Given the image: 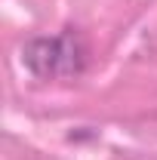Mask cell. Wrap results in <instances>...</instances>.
I'll list each match as a JSON object with an SVG mask.
<instances>
[{
    "mask_svg": "<svg viewBox=\"0 0 157 160\" xmlns=\"http://www.w3.org/2000/svg\"><path fill=\"white\" fill-rule=\"evenodd\" d=\"M22 62L37 77H74L86 65V46L77 31H65L59 37H34L25 43Z\"/></svg>",
    "mask_w": 157,
    "mask_h": 160,
    "instance_id": "cell-1",
    "label": "cell"
}]
</instances>
